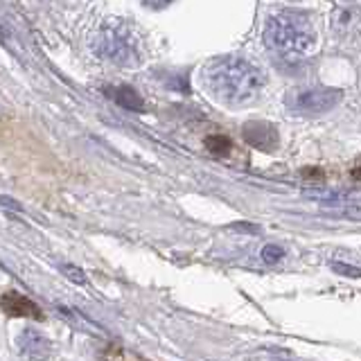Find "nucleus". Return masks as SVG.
Segmentation results:
<instances>
[{
    "label": "nucleus",
    "instance_id": "1",
    "mask_svg": "<svg viewBox=\"0 0 361 361\" xmlns=\"http://www.w3.org/2000/svg\"><path fill=\"white\" fill-rule=\"evenodd\" d=\"M203 84L224 104L244 106L259 95L264 77L242 56H217L203 68Z\"/></svg>",
    "mask_w": 361,
    "mask_h": 361
},
{
    "label": "nucleus",
    "instance_id": "2",
    "mask_svg": "<svg viewBox=\"0 0 361 361\" xmlns=\"http://www.w3.org/2000/svg\"><path fill=\"white\" fill-rule=\"evenodd\" d=\"M264 43L282 59H300L314 48V27L302 14L282 11L269 18L264 27Z\"/></svg>",
    "mask_w": 361,
    "mask_h": 361
},
{
    "label": "nucleus",
    "instance_id": "3",
    "mask_svg": "<svg viewBox=\"0 0 361 361\" xmlns=\"http://www.w3.org/2000/svg\"><path fill=\"white\" fill-rule=\"evenodd\" d=\"M95 52L113 63H135L140 61L138 34L124 23H111L95 37Z\"/></svg>",
    "mask_w": 361,
    "mask_h": 361
},
{
    "label": "nucleus",
    "instance_id": "4",
    "mask_svg": "<svg viewBox=\"0 0 361 361\" xmlns=\"http://www.w3.org/2000/svg\"><path fill=\"white\" fill-rule=\"evenodd\" d=\"M341 102V93L334 88H310L293 95L291 106L300 113H325Z\"/></svg>",
    "mask_w": 361,
    "mask_h": 361
},
{
    "label": "nucleus",
    "instance_id": "5",
    "mask_svg": "<svg viewBox=\"0 0 361 361\" xmlns=\"http://www.w3.org/2000/svg\"><path fill=\"white\" fill-rule=\"evenodd\" d=\"M16 348L30 361H48L52 355V343L39 330H23L16 338Z\"/></svg>",
    "mask_w": 361,
    "mask_h": 361
},
{
    "label": "nucleus",
    "instance_id": "6",
    "mask_svg": "<svg viewBox=\"0 0 361 361\" xmlns=\"http://www.w3.org/2000/svg\"><path fill=\"white\" fill-rule=\"evenodd\" d=\"M0 310H3L7 316H27V319H43V312L37 302H32L30 298H25L18 291H7L0 298Z\"/></svg>",
    "mask_w": 361,
    "mask_h": 361
},
{
    "label": "nucleus",
    "instance_id": "7",
    "mask_svg": "<svg viewBox=\"0 0 361 361\" xmlns=\"http://www.w3.org/2000/svg\"><path fill=\"white\" fill-rule=\"evenodd\" d=\"M244 138L248 145L257 147L262 152H274V147L278 145V133L271 124L264 122H251L244 127Z\"/></svg>",
    "mask_w": 361,
    "mask_h": 361
},
{
    "label": "nucleus",
    "instance_id": "8",
    "mask_svg": "<svg viewBox=\"0 0 361 361\" xmlns=\"http://www.w3.org/2000/svg\"><path fill=\"white\" fill-rule=\"evenodd\" d=\"M109 95L116 99L122 109H129V111H140L142 109V97L135 93L133 88H129V86L109 88Z\"/></svg>",
    "mask_w": 361,
    "mask_h": 361
},
{
    "label": "nucleus",
    "instance_id": "9",
    "mask_svg": "<svg viewBox=\"0 0 361 361\" xmlns=\"http://www.w3.org/2000/svg\"><path fill=\"white\" fill-rule=\"evenodd\" d=\"M206 147L212 154H228L231 152V140L226 135H210L206 140Z\"/></svg>",
    "mask_w": 361,
    "mask_h": 361
},
{
    "label": "nucleus",
    "instance_id": "10",
    "mask_svg": "<svg viewBox=\"0 0 361 361\" xmlns=\"http://www.w3.org/2000/svg\"><path fill=\"white\" fill-rule=\"evenodd\" d=\"M282 257H285V251H282V248L276 246V244H269V246L262 248V259L267 264H276V262H280Z\"/></svg>",
    "mask_w": 361,
    "mask_h": 361
},
{
    "label": "nucleus",
    "instance_id": "11",
    "mask_svg": "<svg viewBox=\"0 0 361 361\" xmlns=\"http://www.w3.org/2000/svg\"><path fill=\"white\" fill-rule=\"evenodd\" d=\"M332 271L338 276H345V278H361V269L343 264V262H332Z\"/></svg>",
    "mask_w": 361,
    "mask_h": 361
},
{
    "label": "nucleus",
    "instance_id": "12",
    "mask_svg": "<svg viewBox=\"0 0 361 361\" xmlns=\"http://www.w3.org/2000/svg\"><path fill=\"white\" fill-rule=\"evenodd\" d=\"M63 271H66V274H71V276H68V278H71V280H75V282H84L86 278H84V274H82V271H79V269H75V267H71V264H68V267H63Z\"/></svg>",
    "mask_w": 361,
    "mask_h": 361
},
{
    "label": "nucleus",
    "instance_id": "13",
    "mask_svg": "<svg viewBox=\"0 0 361 361\" xmlns=\"http://www.w3.org/2000/svg\"><path fill=\"white\" fill-rule=\"evenodd\" d=\"M169 3H172V0H145V5L152 7V9H161V7H165Z\"/></svg>",
    "mask_w": 361,
    "mask_h": 361
},
{
    "label": "nucleus",
    "instance_id": "14",
    "mask_svg": "<svg viewBox=\"0 0 361 361\" xmlns=\"http://www.w3.org/2000/svg\"><path fill=\"white\" fill-rule=\"evenodd\" d=\"M353 176H355V178H357V180H361V165H359V167H355V169H353Z\"/></svg>",
    "mask_w": 361,
    "mask_h": 361
}]
</instances>
